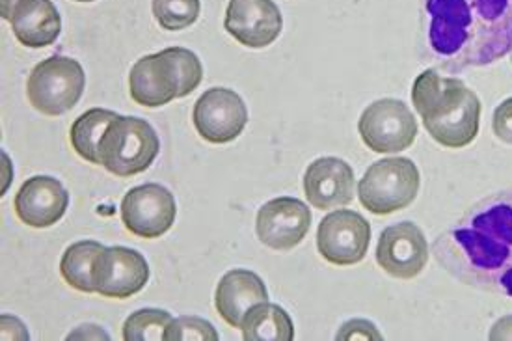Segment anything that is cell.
I'll list each match as a JSON object with an SVG mask.
<instances>
[{
    "label": "cell",
    "mask_w": 512,
    "mask_h": 341,
    "mask_svg": "<svg viewBox=\"0 0 512 341\" xmlns=\"http://www.w3.org/2000/svg\"><path fill=\"white\" fill-rule=\"evenodd\" d=\"M151 10L164 30L177 32L194 25L200 17V0H153Z\"/></svg>",
    "instance_id": "24"
},
{
    "label": "cell",
    "mask_w": 512,
    "mask_h": 341,
    "mask_svg": "<svg viewBox=\"0 0 512 341\" xmlns=\"http://www.w3.org/2000/svg\"><path fill=\"white\" fill-rule=\"evenodd\" d=\"M304 194L315 209L330 211L351 204L356 178L351 164L337 157H321L304 174Z\"/></svg>",
    "instance_id": "17"
},
{
    "label": "cell",
    "mask_w": 512,
    "mask_h": 341,
    "mask_svg": "<svg viewBox=\"0 0 512 341\" xmlns=\"http://www.w3.org/2000/svg\"><path fill=\"white\" fill-rule=\"evenodd\" d=\"M202 81L200 58L185 47H170L136 62L129 73V94L138 105L159 109L190 96Z\"/></svg>",
    "instance_id": "4"
},
{
    "label": "cell",
    "mask_w": 512,
    "mask_h": 341,
    "mask_svg": "<svg viewBox=\"0 0 512 341\" xmlns=\"http://www.w3.org/2000/svg\"><path fill=\"white\" fill-rule=\"evenodd\" d=\"M490 340L511 341L512 340V315L501 317L498 323L490 330Z\"/></svg>",
    "instance_id": "28"
},
{
    "label": "cell",
    "mask_w": 512,
    "mask_h": 341,
    "mask_svg": "<svg viewBox=\"0 0 512 341\" xmlns=\"http://www.w3.org/2000/svg\"><path fill=\"white\" fill-rule=\"evenodd\" d=\"M17 2H19V0H0V17L6 19V21H10V15H12V10H14V6Z\"/></svg>",
    "instance_id": "29"
},
{
    "label": "cell",
    "mask_w": 512,
    "mask_h": 341,
    "mask_svg": "<svg viewBox=\"0 0 512 341\" xmlns=\"http://www.w3.org/2000/svg\"><path fill=\"white\" fill-rule=\"evenodd\" d=\"M434 254L462 284L512 297V189L468 209L436 239Z\"/></svg>",
    "instance_id": "1"
},
{
    "label": "cell",
    "mask_w": 512,
    "mask_h": 341,
    "mask_svg": "<svg viewBox=\"0 0 512 341\" xmlns=\"http://www.w3.org/2000/svg\"><path fill=\"white\" fill-rule=\"evenodd\" d=\"M358 131L369 150L399 153L414 144L418 137V120L405 101L384 97L362 112Z\"/></svg>",
    "instance_id": "8"
},
{
    "label": "cell",
    "mask_w": 512,
    "mask_h": 341,
    "mask_svg": "<svg viewBox=\"0 0 512 341\" xmlns=\"http://www.w3.org/2000/svg\"><path fill=\"white\" fill-rule=\"evenodd\" d=\"M84 86L86 75L81 62L69 56H51L30 71L28 101L45 116H62L81 101Z\"/></svg>",
    "instance_id": "7"
},
{
    "label": "cell",
    "mask_w": 512,
    "mask_h": 341,
    "mask_svg": "<svg viewBox=\"0 0 512 341\" xmlns=\"http://www.w3.org/2000/svg\"><path fill=\"white\" fill-rule=\"evenodd\" d=\"M101 248L103 245L95 241H79V243H73L64 252L60 261V274L69 287L81 293H95L92 267Z\"/></svg>",
    "instance_id": "22"
},
{
    "label": "cell",
    "mask_w": 512,
    "mask_h": 341,
    "mask_svg": "<svg viewBox=\"0 0 512 341\" xmlns=\"http://www.w3.org/2000/svg\"><path fill=\"white\" fill-rule=\"evenodd\" d=\"M120 114L107 109L86 110L79 116L71 129H69V140L75 153L88 161V163L99 164V146L105 137L110 123L114 122Z\"/></svg>",
    "instance_id": "21"
},
{
    "label": "cell",
    "mask_w": 512,
    "mask_h": 341,
    "mask_svg": "<svg viewBox=\"0 0 512 341\" xmlns=\"http://www.w3.org/2000/svg\"><path fill=\"white\" fill-rule=\"evenodd\" d=\"M375 260L391 278L412 280L423 273L429 263L427 237L414 222L388 226L380 233Z\"/></svg>",
    "instance_id": "13"
},
{
    "label": "cell",
    "mask_w": 512,
    "mask_h": 341,
    "mask_svg": "<svg viewBox=\"0 0 512 341\" xmlns=\"http://www.w3.org/2000/svg\"><path fill=\"white\" fill-rule=\"evenodd\" d=\"M148 280V261L127 246H103L92 267L95 293L107 299H131Z\"/></svg>",
    "instance_id": "10"
},
{
    "label": "cell",
    "mask_w": 512,
    "mask_h": 341,
    "mask_svg": "<svg viewBox=\"0 0 512 341\" xmlns=\"http://www.w3.org/2000/svg\"><path fill=\"white\" fill-rule=\"evenodd\" d=\"M282 27V12L274 0H230L228 4L224 28L244 47H269Z\"/></svg>",
    "instance_id": "15"
},
{
    "label": "cell",
    "mask_w": 512,
    "mask_h": 341,
    "mask_svg": "<svg viewBox=\"0 0 512 341\" xmlns=\"http://www.w3.org/2000/svg\"><path fill=\"white\" fill-rule=\"evenodd\" d=\"M69 194L66 187L51 176H34L27 179L15 194L14 207L17 219L30 228H51L66 215Z\"/></svg>",
    "instance_id": "16"
},
{
    "label": "cell",
    "mask_w": 512,
    "mask_h": 341,
    "mask_svg": "<svg viewBox=\"0 0 512 341\" xmlns=\"http://www.w3.org/2000/svg\"><path fill=\"white\" fill-rule=\"evenodd\" d=\"M172 315L166 310L144 308L129 315L123 323L122 336L125 341L164 340V330L170 325Z\"/></svg>",
    "instance_id": "23"
},
{
    "label": "cell",
    "mask_w": 512,
    "mask_h": 341,
    "mask_svg": "<svg viewBox=\"0 0 512 341\" xmlns=\"http://www.w3.org/2000/svg\"><path fill=\"white\" fill-rule=\"evenodd\" d=\"M192 122L203 140L211 144H230L243 135L248 109L235 90L211 88L196 101Z\"/></svg>",
    "instance_id": "12"
},
{
    "label": "cell",
    "mask_w": 512,
    "mask_h": 341,
    "mask_svg": "<svg viewBox=\"0 0 512 341\" xmlns=\"http://www.w3.org/2000/svg\"><path fill=\"white\" fill-rule=\"evenodd\" d=\"M218 332L202 317L183 315L172 319L164 330V341H216Z\"/></svg>",
    "instance_id": "25"
},
{
    "label": "cell",
    "mask_w": 512,
    "mask_h": 341,
    "mask_svg": "<svg viewBox=\"0 0 512 341\" xmlns=\"http://www.w3.org/2000/svg\"><path fill=\"white\" fill-rule=\"evenodd\" d=\"M371 243V224L352 209L328 213L317 230V250L323 260L349 267L364 261Z\"/></svg>",
    "instance_id": "9"
},
{
    "label": "cell",
    "mask_w": 512,
    "mask_h": 341,
    "mask_svg": "<svg viewBox=\"0 0 512 341\" xmlns=\"http://www.w3.org/2000/svg\"><path fill=\"white\" fill-rule=\"evenodd\" d=\"M412 105L432 140L444 148L462 150L479 135L481 99L460 79L423 71L412 88Z\"/></svg>",
    "instance_id": "3"
},
{
    "label": "cell",
    "mask_w": 512,
    "mask_h": 341,
    "mask_svg": "<svg viewBox=\"0 0 512 341\" xmlns=\"http://www.w3.org/2000/svg\"><path fill=\"white\" fill-rule=\"evenodd\" d=\"M421 174L412 159L388 157L371 164L358 183V200L373 215L403 211L418 198Z\"/></svg>",
    "instance_id": "6"
},
{
    "label": "cell",
    "mask_w": 512,
    "mask_h": 341,
    "mask_svg": "<svg viewBox=\"0 0 512 341\" xmlns=\"http://www.w3.org/2000/svg\"><path fill=\"white\" fill-rule=\"evenodd\" d=\"M429 41L451 68L488 66L512 51V0H427Z\"/></svg>",
    "instance_id": "2"
},
{
    "label": "cell",
    "mask_w": 512,
    "mask_h": 341,
    "mask_svg": "<svg viewBox=\"0 0 512 341\" xmlns=\"http://www.w3.org/2000/svg\"><path fill=\"white\" fill-rule=\"evenodd\" d=\"M311 228V211L298 198L280 196L263 205L257 213V239L272 250L285 252L304 241Z\"/></svg>",
    "instance_id": "14"
},
{
    "label": "cell",
    "mask_w": 512,
    "mask_h": 341,
    "mask_svg": "<svg viewBox=\"0 0 512 341\" xmlns=\"http://www.w3.org/2000/svg\"><path fill=\"white\" fill-rule=\"evenodd\" d=\"M267 301V286L254 271L233 269L216 286V312L233 328H241L244 315L252 306Z\"/></svg>",
    "instance_id": "18"
},
{
    "label": "cell",
    "mask_w": 512,
    "mask_h": 341,
    "mask_svg": "<svg viewBox=\"0 0 512 341\" xmlns=\"http://www.w3.org/2000/svg\"><path fill=\"white\" fill-rule=\"evenodd\" d=\"M75 2H95V0H75Z\"/></svg>",
    "instance_id": "30"
},
{
    "label": "cell",
    "mask_w": 512,
    "mask_h": 341,
    "mask_svg": "<svg viewBox=\"0 0 512 341\" xmlns=\"http://www.w3.org/2000/svg\"><path fill=\"white\" fill-rule=\"evenodd\" d=\"M243 338L246 341H291L295 327L289 314L278 304L259 302L244 315Z\"/></svg>",
    "instance_id": "20"
},
{
    "label": "cell",
    "mask_w": 512,
    "mask_h": 341,
    "mask_svg": "<svg viewBox=\"0 0 512 341\" xmlns=\"http://www.w3.org/2000/svg\"><path fill=\"white\" fill-rule=\"evenodd\" d=\"M120 213L125 228L133 235L159 239L176 222V198L159 183H146L123 196Z\"/></svg>",
    "instance_id": "11"
},
{
    "label": "cell",
    "mask_w": 512,
    "mask_h": 341,
    "mask_svg": "<svg viewBox=\"0 0 512 341\" xmlns=\"http://www.w3.org/2000/svg\"><path fill=\"white\" fill-rule=\"evenodd\" d=\"M159 150V137L146 120L118 116L101 140L99 164L116 178H133L155 163Z\"/></svg>",
    "instance_id": "5"
},
{
    "label": "cell",
    "mask_w": 512,
    "mask_h": 341,
    "mask_svg": "<svg viewBox=\"0 0 512 341\" xmlns=\"http://www.w3.org/2000/svg\"><path fill=\"white\" fill-rule=\"evenodd\" d=\"M492 131L501 142L512 146V97L505 99L498 105V109L494 110Z\"/></svg>",
    "instance_id": "26"
},
{
    "label": "cell",
    "mask_w": 512,
    "mask_h": 341,
    "mask_svg": "<svg viewBox=\"0 0 512 341\" xmlns=\"http://www.w3.org/2000/svg\"><path fill=\"white\" fill-rule=\"evenodd\" d=\"M511 62H512V60H511Z\"/></svg>",
    "instance_id": "31"
},
{
    "label": "cell",
    "mask_w": 512,
    "mask_h": 341,
    "mask_svg": "<svg viewBox=\"0 0 512 341\" xmlns=\"http://www.w3.org/2000/svg\"><path fill=\"white\" fill-rule=\"evenodd\" d=\"M380 332L373 323L369 321H351V323H345L341 327V332L337 334V340H380Z\"/></svg>",
    "instance_id": "27"
},
{
    "label": "cell",
    "mask_w": 512,
    "mask_h": 341,
    "mask_svg": "<svg viewBox=\"0 0 512 341\" xmlns=\"http://www.w3.org/2000/svg\"><path fill=\"white\" fill-rule=\"evenodd\" d=\"M15 38L28 49L53 45L62 32V17L51 0H19L10 15Z\"/></svg>",
    "instance_id": "19"
}]
</instances>
